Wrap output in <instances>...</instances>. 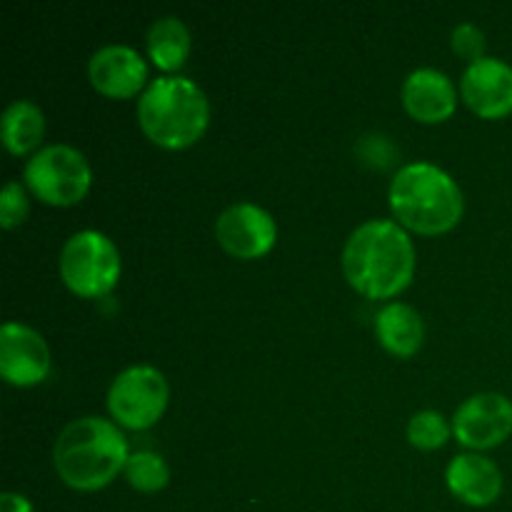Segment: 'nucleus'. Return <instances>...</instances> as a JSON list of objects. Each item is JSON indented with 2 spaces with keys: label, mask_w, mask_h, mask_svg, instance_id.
I'll return each instance as SVG.
<instances>
[{
  "label": "nucleus",
  "mask_w": 512,
  "mask_h": 512,
  "mask_svg": "<svg viewBox=\"0 0 512 512\" xmlns=\"http://www.w3.org/2000/svg\"><path fill=\"white\" fill-rule=\"evenodd\" d=\"M25 183L45 203H78L90 188L88 160L73 145H45L25 163Z\"/></svg>",
  "instance_id": "obj_6"
},
{
  "label": "nucleus",
  "mask_w": 512,
  "mask_h": 512,
  "mask_svg": "<svg viewBox=\"0 0 512 512\" xmlns=\"http://www.w3.org/2000/svg\"><path fill=\"white\" fill-rule=\"evenodd\" d=\"M168 403V383L153 365H130L108 390V408L125 428H148Z\"/></svg>",
  "instance_id": "obj_7"
},
{
  "label": "nucleus",
  "mask_w": 512,
  "mask_h": 512,
  "mask_svg": "<svg viewBox=\"0 0 512 512\" xmlns=\"http://www.w3.org/2000/svg\"><path fill=\"white\" fill-rule=\"evenodd\" d=\"M55 470L78 490L103 488L128 460V443L118 425L103 418L73 420L58 435L53 448Z\"/></svg>",
  "instance_id": "obj_2"
},
{
  "label": "nucleus",
  "mask_w": 512,
  "mask_h": 512,
  "mask_svg": "<svg viewBox=\"0 0 512 512\" xmlns=\"http://www.w3.org/2000/svg\"><path fill=\"white\" fill-rule=\"evenodd\" d=\"M60 275L73 293L98 298L118 280V250L98 230H80L60 250Z\"/></svg>",
  "instance_id": "obj_5"
},
{
  "label": "nucleus",
  "mask_w": 512,
  "mask_h": 512,
  "mask_svg": "<svg viewBox=\"0 0 512 512\" xmlns=\"http://www.w3.org/2000/svg\"><path fill=\"white\" fill-rule=\"evenodd\" d=\"M395 218L418 233H443L463 215V193L443 168L425 160L403 165L390 183Z\"/></svg>",
  "instance_id": "obj_3"
},
{
  "label": "nucleus",
  "mask_w": 512,
  "mask_h": 512,
  "mask_svg": "<svg viewBox=\"0 0 512 512\" xmlns=\"http://www.w3.org/2000/svg\"><path fill=\"white\" fill-rule=\"evenodd\" d=\"M88 73L100 93L125 98V95H133L143 85L148 68H145V60L140 58L135 48L110 43L90 55Z\"/></svg>",
  "instance_id": "obj_12"
},
{
  "label": "nucleus",
  "mask_w": 512,
  "mask_h": 512,
  "mask_svg": "<svg viewBox=\"0 0 512 512\" xmlns=\"http://www.w3.org/2000/svg\"><path fill=\"white\" fill-rule=\"evenodd\" d=\"M220 245L235 258H258L275 243V220L255 203H233L215 220Z\"/></svg>",
  "instance_id": "obj_9"
},
{
  "label": "nucleus",
  "mask_w": 512,
  "mask_h": 512,
  "mask_svg": "<svg viewBox=\"0 0 512 512\" xmlns=\"http://www.w3.org/2000/svg\"><path fill=\"white\" fill-rule=\"evenodd\" d=\"M138 120L153 143L183 148L208 125V98L190 78L160 75L140 93Z\"/></svg>",
  "instance_id": "obj_4"
},
{
  "label": "nucleus",
  "mask_w": 512,
  "mask_h": 512,
  "mask_svg": "<svg viewBox=\"0 0 512 512\" xmlns=\"http://www.w3.org/2000/svg\"><path fill=\"white\" fill-rule=\"evenodd\" d=\"M413 268V243L395 220H368L345 240V278L370 298H390L403 290L413 278Z\"/></svg>",
  "instance_id": "obj_1"
},
{
  "label": "nucleus",
  "mask_w": 512,
  "mask_h": 512,
  "mask_svg": "<svg viewBox=\"0 0 512 512\" xmlns=\"http://www.w3.org/2000/svg\"><path fill=\"white\" fill-rule=\"evenodd\" d=\"M190 33L185 23L175 15L158 18L148 30V53L160 68L173 70L188 58Z\"/></svg>",
  "instance_id": "obj_17"
},
{
  "label": "nucleus",
  "mask_w": 512,
  "mask_h": 512,
  "mask_svg": "<svg viewBox=\"0 0 512 512\" xmlns=\"http://www.w3.org/2000/svg\"><path fill=\"white\" fill-rule=\"evenodd\" d=\"M50 355L43 335L23 323L3 325L0 330V373L13 385H33L48 375Z\"/></svg>",
  "instance_id": "obj_10"
},
{
  "label": "nucleus",
  "mask_w": 512,
  "mask_h": 512,
  "mask_svg": "<svg viewBox=\"0 0 512 512\" xmlns=\"http://www.w3.org/2000/svg\"><path fill=\"white\" fill-rule=\"evenodd\" d=\"M123 470L128 475L130 485L143 490V493H155V490L165 488V483H168V465L158 453H150V450L130 453Z\"/></svg>",
  "instance_id": "obj_18"
},
{
  "label": "nucleus",
  "mask_w": 512,
  "mask_h": 512,
  "mask_svg": "<svg viewBox=\"0 0 512 512\" xmlns=\"http://www.w3.org/2000/svg\"><path fill=\"white\" fill-rule=\"evenodd\" d=\"M45 130L43 110L33 100H13L3 113V143L10 153H28Z\"/></svg>",
  "instance_id": "obj_16"
},
{
  "label": "nucleus",
  "mask_w": 512,
  "mask_h": 512,
  "mask_svg": "<svg viewBox=\"0 0 512 512\" xmlns=\"http://www.w3.org/2000/svg\"><path fill=\"white\" fill-rule=\"evenodd\" d=\"M28 213V200H25L23 188L15 180H8L3 188V195H0V223L5 228H13Z\"/></svg>",
  "instance_id": "obj_20"
},
{
  "label": "nucleus",
  "mask_w": 512,
  "mask_h": 512,
  "mask_svg": "<svg viewBox=\"0 0 512 512\" xmlns=\"http://www.w3.org/2000/svg\"><path fill=\"white\" fill-rule=\"evenodd\" d=\"M453 433L468 448H493L512 433V403L500 393L463 400L453 415Z\"/></svg>",
  "instance_id": "obj_8"
},
{
  "label": "nucleus",
  "mask_w": 512,
  "mask_h": 512,
  "mask_svg": "<svg viewBox=\"0 0 512 512\" xmlns=\"http://www.w3.org/2000/svg\"><path fill=\"white\" fill-rule=\"evenodd\" d=\"M453 45L460 55L470 58V63L478 58H483V33H480L478 25L473 23H460L458 28L453 30Z\"/></svg>",
  "instance_id": "obj_21"
},
{
  "label": "nucleus",
  "mask_w": 512,
  "mask_h": 512,
  "mask_svg": "<svg viewBox=\"0 0 512 512\" xmlns=\"http://www.w3.org/2000/svg\"><path fill=\"white\" fill-rule=\"evenodd\" d=\"M448 433V420L440 413H435V410H420V413H415L408 423L410 443L425 450L440 448V445L448 440Z\"/></svg>",
  "instance_id": "obj_19"
},
{
  "label": "nucleus",
  "mask_w": 512,
  "mask_h": 512,
  "mask_svg": "<svg viewBox=\"0 0 512 512\" xmlns=\"http://www.w3.org/2000/svg\"><path fill=\"white\" fill-rule=\"evenodd\" d=\"M0 512H33L28 500L18 493H3L0 498Z\"/></svg>",
  "instance_id": "obj_22"
},
{
  "label": "nucleus",
  "mask_w": 512,
  "mask_h": 512,
  "mask_svg": "<svg viewBox=\"0 0 512 512\" xmlns=\"http://www.w3.org/2000/svg\"><path fill=\"white\" fill-rule=\"evenodd\" d=\"M403 103L410 115L425 123L445 120L455 110V85L443 70L418 68L405 78Z\"/></svg>",
  "instance_id": "obj_14"
},
{
  "label": "nucleus",
  "mask_w": 512,
  "mask_h": 512,
  "mask_svg": "<svg viewBox=\"0 0 512 512\" xmlns=\"http://www.w3.org/2000/svg\"><path fill=\"white\" fill-rule=\"evenodd\" d=\"M453 495L470 505H490L503 490V473L490 458L480 453L455 455L445 470Z\"/></svg>",
  "instance_id": "obj_13"
},
{
  "label": "nucleus",
  "mask_w": 512,
  "mask_h": 512,
  "mask_svg": "<svg viewBox=\"0 0 512 512\" xmlns=\"http://www.w3.org/2000/svg\"><path fill=\"white\" fill-rule=\"evenodd\" d=\"M375 333L385 350L395 355H413L420 348L425 325L410 305L388 303L375 318Z\"/></svg>",
  "instance_id": "obj_15"
},
{
  "label": "nucleus",
  "mask_w": 512,
  "mask_h": 512,
  "mask_svg": "<svg viewBox=\"0 0 512 512\" xmlns=\"http://www.w3.org/2000/svg\"><path fill=\"white\" fill-rule=\"evenodd\" d=\"M460 90L478 115L503 118L512 110V68L505 60L483 55L465 68Z\"/></svg>",
  "instance_id": "obj_11"
}]
</instances>
